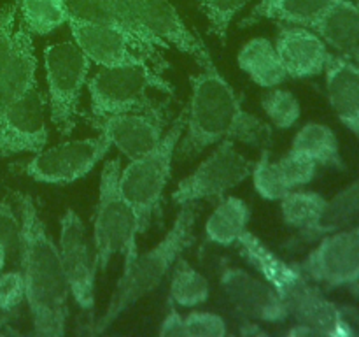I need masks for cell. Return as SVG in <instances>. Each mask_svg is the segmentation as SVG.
I'll use <instances>...</instances> for the list:
<instances>
[{
  "label": "cell",
  "instance_id": "5b68a950",
  "mask_svg": "<svg viewBox=\"0 0 359 337\" xmlns=\"http://www.w3.org/2000/svg\"><path fill=\"white\" fill-rule=\"evenodd\" d=\"M186 125V109L179 112L156 147L142 157L130 160L125 168L119 171L118 185L130 206L135 209L140 223V234L161 218L165 188L172 176V160L175 147L181 140Z\"/></svg>",
  "mask_w": 359,
  "mask_h": 337
},
{
  "label": "cell",
  "instance_id": "e575fe53",
  "mask_svg": "<svg viewBox=\"0 0 359 337\" xmlns=\"http://www.w3.org/2000/svg\"><path fill=\"white\" fill-rule=\"evenodd\" d=\"M186 337H224L228 323L221 315L212 311H191L184 316Z\"/></svg>",
  "mask_w": 359,
  "mask_h": 337
},
{
  "label": "cell",
  "instance_id": "44dd1931",
  "mask_svg": "<svg viewBox=\"0 0 359 337\" xmlns=\"http://www.w3.org/2000/svg\"><path fill=\"white\" fill-rule=\"evenodd\" d=\"M337 2L339 0H262L244 20H241L238 27L245 28L258 21L272 20L284 25L314 28Z\"/></svg>",
  "mask_w": 359,
  "mask_h": 337
},
{
  "label": "cell",
  "instance_id": "b9f144b4",
  "mask_svg": "<svg viewBox=\"0 0 359 337\" xmlns=\"http://www.w3.org/2000/svg\"><path fill=\"white\" fill-rule=\"evenodd\" d=\"M9 333H18L13 325H0V336H9Z\"/></svg>",
  "mask_w": 359,
  "mask_h": 337
},
{
  "label": "cell",
  "instance_id": "7c38bea8",
  "mask_svg": "<svg viewBox=\"0 0 359 337\" xmlns=\"http://www.w3.org/2000/svg\"><path fill=\"white\" fill-rule=\"evenodd\" d=\"M58 249L69 283L70 297L86 315L95 309L97 263L86 235V225L79 214L69 207L60 220Z\"/></svg>",
  "mask_w": 359,
  "mask_h": 337
},
{
  "label": "cell",
  "instance_id": "9c48e42d",
  "mask_svg": "<svg viewBox=\"0 0 359 337\" xmlns=\"http://www.w3.org/2000/svg\"><path fill=\"white\" fill-rule=\"evenodd\" d=\"M252 165L255 161L244 157L233 140H221L191 174L177 183L170 195L172 202L182 206L186 202L221 199L251 176Z\"/></svg>",
  "mask_w": 359,
  "mask_h": 337
},
{
  "label": "cell",
  "instance_id": "ab89813d",
  "mask_svg": "<svg viewBox=\"0 0 359 337\" xmlns=\"http://www.w3.org/2000/svg\"><path fill=\"white\" fill-rule=\"evenodd\" d=\"M158 333L163 337H186L184 316L175 309L174 302H168V312L161 319V325Z\"/></svg>",
  "mask_w": 359,
  "mask_h": 337
},
{
  "label": "cell",
  "instance_id": "d6a6232c",
  "mask_svg": "<svg viewBox=\"0 0 359 337\" xmlns=\"http://www.w3.org/2000/svg\"><path fill=\"white\" fill-rule=\"evenodd\" d=\"M249 2L251 0H198V7L209 21L210 34L224 44L231 21Z\"/></svg>",
  "mask_w": 359,
  "mask_h": 337
},
{
  "label": "cell",
  "instance_id": "30bf717a",
  "mask_svg": "<svg viewBox=\"0 0 359 337\" xmlns=\"http://www.w3.org/2000/svg\"><path fill=\"white\" fill-rule=\"evenodd\" d=\"M112 144L104 133L86 139L65 140L44 147L25 164V174L46 185H69L84 178L109 154Z\"/></svg>",
  "mask_w": 359,
  "mask_h": 337
},
{
  "label": "cell",
  "instance_id": "1f68e13d",
  "mask_svg": "<svg viewBox=\"0 0 359 337\" xmlns=\"http://www.w3.org/2000/svg\"><path fill=\"white\" fill-rule=\"evenodd\" d=\"M251 178L255 190L265 200H280L290 192L283 176H280L277 161H272V154H270L269 147L262 150V154L252 165Z\"/></svg>",
  "mask_w": 359,
  "mask_h": 337
},
{
  "label": "cell",
  "instance_id": "4dcf8cb0",
  "mask_svg": "<svg viewBox=\"0 0 359 337\" xmlns=\"http://www.w3.org/2000/svg\"><path fill=\"white\" fill-rule=\"evenodd\" d=\"M262 109L273 126L280 130L291 128L300 119L302 107L297 95L286 88H269L266 93L262 95Z\"/></svg>",
  "mask_w": 359,
  "mask_h": 337
},
{
  "label": "cell",
  "instance_id": "83f0119b",
  "mask_svg": "<svg viewBox=\"0 0 359 337\" xmlns=\"http://www.w3.org/2000/svg\"><path fill=\"white\" fill-rule=\"evenodd\" d=\"M104 2L107 4V7L112 11V14L118 18V21L123 25V28L135 39L137 44H139L140 49L144 51V55L153 62V65L156 67L160 72H163L161 69L167 67V62H163V56H160V49L168 48L160 41V39L154 37L153 32L144 25L142 18H140L139 14L137 0H104Z\"/></svg>",
  "mask_w": 359,
  "mask_h": 337
},
{
  "label": "cell",
  "instance_id": "484cf974",
  "mask_svg": "<svg viewBox=\"0 0 359 337\" xmlns=\"http://www.w3.org/2000/svg\"><path fill=\"white\" fill-rule=\"evenodd\" d=\"M328 199L318 192H307V190H291L280 199V213L287 227L300 230L298 242L314 230L318 221L321 220Z\"/></svg>",
  "mask_w": 359,
  "mask_h": 337
},
{
  "label": "cell",
  "instance_id": "3957f363",
  "mask_svg": "<svg viewBox=\"0 0 359 337\" xmlns=\"http://www.w3.org/2000/svg\"><path fill=\"white\" fill-rule=\"evenodd\" d=\"M237 246L242 258L277 291L294 323L311 326L318 336L347 337L356 333L342 309L319 290V284L309 279L297 265L284 262L258 235L245 230Z\"/></svg>",
  "mask_w": 359,
  "mask_h": 337
},
{
  "label": "cell",
  "instance_id": "f6af8a7d",
  "mask_svg": "<svg viewBox=\"0 0 359 337\" xmlns=\"http://www.w3.org/2000/svg\"><path fill=\"white\" fill-rule=\"evenodd\" d=\"M356 323H358V326H359V312H358V319H356Z\"/></svg>",
  "mask_w": 359,
  "mask_h": 337
},
{
  "label": "cell",
  "instance_id": "5bb4252c",
  "mask_svg": "<svg viewBox=\"0 0 359 337\" xmlns=\"http://www.w3.org/2000/svg\"><path fill=\"white\" fill-rule=\"evenodd\" d=\"M219 288L235 311L245 319L258 323H284L290 319L277 291L263 277L252 276L244 267H223Z\"/></svg>",
  "mask_w": 359,
  "mask_h": 337
},
{
  "label": "cell",
  "instance_id": "60d3db41",
  "mask_svg": "<svg viewBox=\"0 0 359 337\" xmlns=\"http://www.w3.org/2000/svg\"><path fill=\"white\" fill-rule=\"evenodd\" d=\"M7 255H9V251H7L6 244H4V242H0V272H2L4 267H6Z\"/></svg>",
  "mask_w": 359,
  "mask_h": 337
},
{
  "label": "cell",
  "instance_id": "603a6c76",
  "mask_svg": "<svg viewBox=\"0 0 359 337\" xmlns=\"http://www.w3.org/2000/svg\"><path fill=\"white\" fill-rule=\"evenodd\" d=\"M237 63L262 88H276L290 79L276 46L266 37H255L245 42L238 51Z\"/></svg>",
  "mask_w": 359,
  "mask_h": 337
},
{
  "label": "cell",
  "instance_id": "d590c367",
  "mask_svg": "<svg viewBox=\"0 0 359 337\" xmlns=\"http://www.w3.org/2000/svg\"><path fill=\"white\" fill-rule=\"evenodd\" d=\"M69 18L81 21H91V23H107L121 27L118 18L112 14L104 0H65Z\"/></svg>",
  "mask_w": 359,
  "mask_h": 337
},
{
  "label": "cell",
  "instance_id": "9a60e30c",
  "mask_svg": "<svg viewBox=\"0 0 359 337\" xmlns=\"http://www.w3.org/2000/svg\"><path fill=\"white\" fill-rule=\"evenodd\" d=\"M46 98L35 84L27 95L14 102L0 119V157L39 153L48 146Z\"/></svg>",
  "mask_w": 359,
  "mask_h": 337
},
{
  "label": "cell",
  "instance_id": "52a82bcc",
  "mask_svg": "<svg viewBox=\"0 0 359 337\" xmlns=\"http://www.w3.org/2000/svg\"><path fill=\"white\" fill-rule=\"evenodd\" d=\"M90 93L91 116L144 111L160 102L151 97L156 90L174 97V86L151 65L102 67L86 83Z\"/></svg>",
  "mask_w": 359,
  "mask_h": 337
},
{
  "label": "cell",
  "instance_id": "f1b7e54d",
  "mask_svg": "<svg viewBox=\"0 0 359 337\" xmlns=\"http://www.w3.org/2000/svg\"><path fill=\"white\" fill-rule=\"evenodd\" d=\"M210 283L202 272L181 258L172 267L170 300L179 308H196L209 300Z\"/></svg>",
  "mask_w": 359,
  "mask_h": 337
},
{
  "label": "cell",
  "instance_id": "d4e9b609",
  "mask_svg": "<svg viewBox=\"0 0 359 337\" xmlns=\"http://www.w3.org/2000/svg\"><path fill=\"white\" fill-rule=\"evenodd\" d=\"M251 209L241 197H221L219 204L205 221V235L217 246L237 244L241 235L248 230Z\"/></svg>",
  "mask_w": 359,
  "mask_h": 337
},
{
  "label": "cell",
  "instance_id": "6da1fadb",
  "mask_svg": "<svg viewBox=\"0 0 359 337\" xmlns=\"http://www.w3.org/2000/svg\"><path fill=\"white\" fill-rule=\"evenodd\" d=\"M14 200L21 220L18 256L34 333L39 337H62L67 332L70 290L58 244L49 235L32 195L16 192Z\"/></svg>",
  "mask_w": 359,
  "mask_h": 337
},
{
  "label": "cell",
  "instance_id": "d6986e66",
  "mask_svg": "<svg viewBox=\"0 0 359 337\" xmlns=\"http://www.w3.org/2000/svg\"><path fill=\"white\" fill-rule=\"evenodd\" d=\"M323 74L326 79V97L333 112L359 140V67L332 53Z\"/></svg>",
  "mask_w": 359,
  "mask_h": 337
},
{
  "label": "cell",
  "instance_id": "ee69618b",
  "mask_svg": "<svg viewBox=\"0 0 359 337\" xmlns=\"http://www.w3.org/2000/svg\"><path fill=\"white\" fill-rule=\"evenodd\" d=\"M354 2V7H356V11H358V14H359V0H353Z\"/></svg>",
  "mask_w": 359,
  "mask_h": 337
},
{
  "label": "cell",
  "instance_id": "7a4b0ae2",
  "mask_svg": "<svg viewBox=\"0 0 359 337\" xmlns=\"http://www.w3.org/2000/svg\"><path fill=\"white\" fill-rule=\"evenodd\" d=\"M191 98L186 109V125L175 153L193 158L221 140H233L256 150L272 146V126L242 107L231 84L217 70L216 63L202 67L189 77Z\"/></svg>",
  "mask_w": 359,
  "mask_h": 337
},
{
  "label": "cell",
  "instance_id": "f35d334b",
  "mask_svg": "<svg viewBox=\"0 0 359 337\" xmlns=\"http://www.w3.org/2000/svg\"><path fill=\"white\" fill-rule=\"evenodd\" d=\"M18 4H20V0H14V2L7 4L2 9V13H0V77H2L4 69L7 65V60L11 56V49H13Z\"/></svg>",
  "mask_w": 359,
  "mask_h": 337
},
{
  "label": "cell",
  "instance_id": "277c9868",
  "mask_svg": "<svg viewBox=\"0 0 359 337\" xmlns=\"http://www.w3.org/2000/svg\"><path fill=\"white\" fill-rule=\"evenodd\" d=\"M196 218H198V204H182L163 239L146 253H137L135 258L123 269V276L119 277L114 293L105 305L102 316L91 323V333H104L132 305L153 293L163 283L182 253L195 244Z\"/></svg>",
  "mask_w": 359,
  "mask_h": 337
},
{
  "label": "cell",
  "instance_id": "8d00e7d4",
  "mask_svg": "<svg viewBox=\"0 0 359 337\" xmlns=\"http://www.w3.org/2000/svg\"><path fill=\"white\" fill-rule=\"evenodd\" d=\"M25 279L21 270L0 272V312L11 315L25 302Z\"/></svg>",
  "mask_w": 359,
  "mask_h": 337
},
{
  "label": "cell",
  "instance_id": "ffe728a7",
  "mask_svg": "<svg viewBox=\"0 0 359 337\" xmlns=\"http://www.w3.org/2000/svg\"><path fill=\"white\" fill-rule=\"evenodd\" d=\"M35 70H37V56H35L32 34L20 21L14 30L11 56L0 77V119L14 102L20 100L37 84Z\"/></svg>",
  "mask_w": 359,
  "mask_h": 337
},
{
  "label": "cell",
  "instance_id": "ba28073f",
  "mask_svg": "<svg viewBox=\"0 0 359 337\" xmlns=\"http://www.w3.org/2000/svg\"><path fill=\"white\" fill-rule=\"evenodd\" d=\"M90 69L91 60L74 41L53 42L44 48L49 114L60 136L69 137L76 130Z\"/></svg>",
  "mask_w": 359,
  "mask_h": 337
},
{
  "label": "cell",
  "instance_id": "8992f818",
  "mask_svg": "<svg viewBox=\"0 0 359 337\" xmlns=\"http://www.w3.org/2000/svg\"><path fill=\"white\" fill-rule=\"evenodd\" d=\"M121 161H105L100 172L98 202L93 218L95 263L98 272L107 270L116 255H123L125 267L137 256V235L140 234L139 216L119 192L118 178Z\"/></svg>",
  "mask_w": 359,
  "mask_h": 337
},
{
  "label": "cell",
  "instance_id": "4fadbf2b",
  "mask_svg": "<svg viewBox=\"0 0 359 337\" xmlns=\"http://www.w3.org/2000/svg\"><path fill=\"white\" fill-rule=\"evenodd\" d=\"M167 111L168 104L160 102L144 111L91 116L90 123L111 140L112 147H118L128 160H135L158 146L167 126Z\"/></svg>",
  "mask_w": 359,
  "mask_h": 337
},
{
  "label": "cell",
  "instance_id": "e0dca14e",
  "mask_svg": "<svg viewBox=\"0 0 359 337\" xmlns=\"http://www.w3.org/2000/svg\"><path fill=\"white\" fill-rule=\"evenodd\" d=\"M144 25L167 48H175L195 60L200 67L214 65L210 51L202 39L184 23L168 0H137Z\"/></svg>",
  "mask_w": 359,
  "mask_h": 337
},
{
  "label": "cell",
  "instance_id": "8fae6325",
  "mask_svg": "<svg viewBox=\"0 0 359 337\" xmlns=\"http://www.w3.org/2000/svg\"><path fill=\"white\" fill-rule=\"evenodd\" d=\"M298 269L319 286L344 288L359 283V223L325 234Z\"/></svg>",
  "mask_w": 359,
  "mask_h": 337
},
{
  "label": "cell",
  "instance_id": "7bdbcfd3",
  "mask_svg": "<svg viewBox=\"0 0 359 337\" xmlns=\"http://www.w3.org/2000/svg\"><path fill=\"white\" fill-rule=\"evenodd\" d=\"M0 325H11L9 316L4 315V312H0Z\"/></svg>",
  "mask_w": 359,
  "mask_h": 337
},
{
  "label": "cell",
  "instance_id": "7402d4cb",
  "mask_svg": "<svg viewBox=\"0 0 359 337\" xmlns=\"http://www.w3.org/2000/svg\"><path fill=\"white\" fill-rule=\"evenodd\" d=\"M312 30L318 32L337 55L359 67V14L353 0H339Z\"/></svg>",
  "mask_w": 359,
  "mask_h": 337
},
{
  "label": "cell",
  "instance_id": "2e32d148",
  "mask_svg": "<svg viewBox=\"0 0 359 337\" xmlns=\"http://www.w3.org/2000/svg\"><path fill=\"white\" fill-rule=\"evenodd\" d=\"M70 34L84 55L100 67L153 65L135 39L121 27L69 18ZM156 69V67H154ZM158 70V69H156Z\"/></svg>",
  "mask_w": 359,
  "mask_h": 337
},
{
  "label": "cell",
  "instance_id": "ac0fdd59",
  "mask_svg": "<svg viewBox=\"0 0 359 337\" xmlns=\"http://www.w3.org/2000/svg\"><path fill=\"white\" fill-rule=\"evenodd\" d=\"M273 46L291 79H307L323 74L332 55L318 32L300 25H280Z\"/></svg>",
  "mask_w": 359,
  "mask_h": 337
},
{
  "label": "cell",
  "instance_id": "cb8c5ba5",
  "mask_svg": "<svg viewBox=\"0 0 359 337\" xmlns=\"http://www.w3.org/2000/svg\"><path fill=\"white\" fill-rule=\"evenodd\" d=\"M291 150L311 158L312 161L318 164V167H328L333 168V171H347L342 151H340L339 137L333 132L332 126L325 125V123H305L294 133Z\"/></svg>",
  "mask_w": 359,
  "mask_h": 337
},
{
  "label": "cell",
  "instance_id": "74e56055",
  "mask_svg": "<svg viewBox=\"0 0 359 337\" xmlns=\"http://www.w3.org/2000/svg\"><path fill=\"white\" fill-rule=\"evenodd\" d=\"M21 239L20 213L13 207L9 199L0 200V242H4L7 251L18 255Z\"/></svg>",
  "mask_w": 359,
  "mask_h": 337
},
{
  "label": "cell",
  "instance_id": "4316f807",
  "mask_svg": "<svg viewBox=\"0 0 359 337\" xmlns=\"http://www.w3.org/2000/svg\"><path fill=\"white\" fill-rule=\"evenodd\" d=\"M359 223V178L326 202L325 213L304 242H314L333 230ZM302 242V244H304Z\"/></svg>",
  "mask_w": 359,
  "mask_h": 337
},
{
  "label": "cell",
  "instance_id": "836d02e7",
  "mask_svg": "<svg viewBox=\"0 0 359 337\" xmlns=\"http://www.w3.org/2000/svg\"><path fill=\"white\" fill-rule=\"evenodd\" d=\"M277 167H279L280 176H283L290 192L302 188V186H307L309 183L314 181L319 168L316 161L293 150H290L284 157L277 160Z\"/></svg>",
  "mask_w": 359,
  "mask_h": 337
},
{
  "label": "cell",
  "instance_id": "f546056e",
  "mask_svg": "<svg viewBox=\"0 0 359 337\" xmlns=\"http://www.w3.org/2000/svg\"><path fill=\"white\" fill-rule=\"evenodd\" d=\"M18 11L32 35H48L69 21L65 0H20Z\"/></svg>",
  "mask_w": 359,
  "mask_h": 337
}]
</instances>
